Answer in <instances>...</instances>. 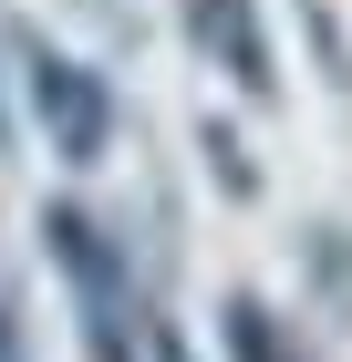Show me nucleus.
Listing matches in <instances>:
<instances>
[{"label": "nucleus", "instance_id": "f257e3e1", "mask_svg": "<svg viewBox=\"0 0 352 362\" xmlns=\"http://www.w3.org/2000/svg\"><path fill=\"white\" fill-rule=\"evenodd\" d=\"M31 93L52 104V124H62V156H104V83H83L62 52H42L31 62Z\"/></svg>", "mask_w": 352, "mask_h": 362}, {"label": "nucleus", "instance_id": "f03ea898", "mask_svg": "<svg viewBox=\"0 0 352 362\" xmlns=\"http://www.w3.org/2000/svg\"><path fill=\"white\" fill-rule=\"evenodd\" d=\"M197 42L217 31V52H228V73H239L249 93H270V52H259V21H249V0H187Z\"/></svg>", "mask_w": 352, "mask_h": 362}, {"label": "nucleus", "instance_id": "7ed1b4c3", "mask_svg": "<svg viewBox=\"0 0 352 362\" xmlns=\"http://www.w3.org/2000/svg\"><path fill=\"white\" fill-rule=\"evenodd\" d=\"M228 352H239V362H300V352H280V332H270L259 300H228Z\"/></svg>", "mask_w": 352, "mask_h": 362}]
</instances>
